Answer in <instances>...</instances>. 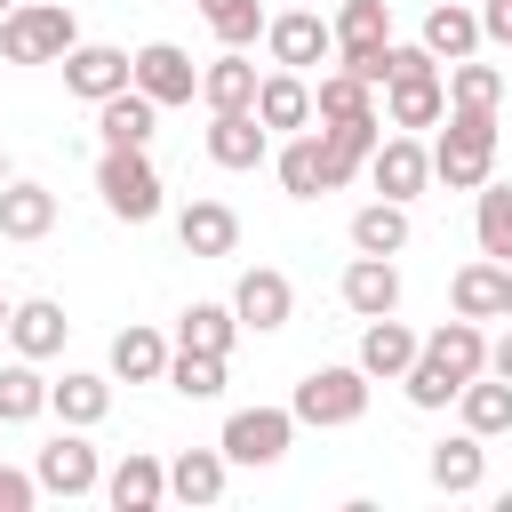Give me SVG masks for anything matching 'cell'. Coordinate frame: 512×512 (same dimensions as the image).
<instances>
[{
  "label": "cell",
  "mask_w": 512,
  "mask_h": 512,
  "mask_svg": "<svg viewBox=\"0 0 512 512\" xmlns=\"http://www.w3.org/2000/svg\"><path fill=\"white\" fill-rule=\"evenodd\" d=\"M288 440H296V408H232L216 448H224L232 464H280Z\"/></svg>",
  "instance_id": "cell-7"
},
{
  "label": "cell",
  "mask_w": 512,
  "mask_h": 512,
  "mask_svg": "<svg viewBox=\"0 0 512 512\" xmlns=\"http://www.w3.org/2000/svg\"><path fill=\"white\" fill-rule=\"evenodd\" d=\"M280 192L288 200H320V192H336V168H328V152H320V128H296L288 144H280Z\"/></svg>",
  "instance_id": "cell-18"
},
{
  "label": "cell",
  "mask_w": 512,
  "mask_h": 512,
  "mask_svg": "<svg viewBox=\"0 0 512 512\" xmlns=\"http://www.w3.org/2000/svg\"><path fill=\"white\" fill-rule=\"evenodd\" d=\"M472 232H480V256L512 264V184H480V208H472Z\"/></svg>",
  "instance_id": "cell-37"
},
{
  "label": "cell",
  "mask_w": 512,
  "mask_h": 512,
  "mask_svg": "<svg viewBox=\"0 0 512 512\" xmlns=\"http://www.w3.org/2000/svg\"><path fill=\"white\" fill-rule=\"evenodd\" d=\"M504 320H512V264H504Z\"/></svg>",
  "instance_id": "cell-46"
},
{
  "label": "cell",
  "mask_w": 512,
  "mask_h": 512,
  "mask_svg": "<svg viewBox=\"0 0 512 512\" xmlns=\"http://www.w3.org/2000/svg\"><path fill=\"white\" fill-rule=\"evenodd\" d=\"M456 416H464V432H480V440H504V432H512V384L480 368V376L456 392Z\"/></svg>",
  "instance_id": "cell-31"
},
{
  "label": "cell",
  "mask_w": 512,
  "mask_h": 512,
  "mask_svg": "<svg viewBox=\"0 0 512 512\" xmlns=\"http://www.w3.org/2000/svg\"><path fill=\"white\" fill-rule=\"evenodd\" d=\"M496 168V112H472V104H448L440 112V144H432V176L448 192H480Z\"/></svg>",
  "instance_id": "cell-1"
},
{
  "label": "cell",
  "mask_w": 512,
  "mask_h": 512,
  "mask_svg": "<svg viewBox=\"0 0 512 512\" xmlns=\"http://www.w3.org/2000/svg\"><path fill=\"white\" fill-rule=\"evenodd\" d=\"M48 408L64 416V424H104L112 416V376H88V368H64V384H48Z\"/></svg>",
  "instance_id": "cell-33"
},
{
  "label": "cell",
  "mask_w": 512,
  "mask_h": 512,
  "mask_svg": "<svg viewBox=\"0 0 512 512\" xmlns=\"http://www.w3.org/2000/svg\"><path fill=\"white\" fill-rule=\"evenodd\" d=\"M368 184H376L384 200H416V192L432 184V152L416 144V128H384V144L368 152Z\"/></svg>",
  "instance_id": "cell-9"
},
{
  "label": "cell",
  "mask_w": 512,
  "mask_h": 512,
  "mask_svg": "<svg viewBox=\"0 0 512 512\" xmlns=\"http://www.w3.org/2000/svg\"><path fill=\"white\" fill-rule=\"evenodd\" d=\"M8 176H16V168H8V152H0V184H8Z\"/></svg>",
  "instance_id": "cell-48"
},
{
  "label": "cell",
  "mask_w": 512,
  "mask_h": 512,
  "mask_svg": "<svg viewBox=\"0 0 512 512\" xmlns=\"http://www.w3.org/2000/svg\"><path fill=\"white\" fill-rule=\"evenodd\" d=\"M448 312H464V320H504V264H496V256L456 264V280H448Z\"/></svg>",
  "instance_id": "cell-25"
},
{
  "label": "cell",
  "mask_w": 512,
  "mask_h": 512,
  "mask_svg": "<svg viewBox=\"0 0 512 512\" xmlns=\"http://www.w3.org/2000/svg\"><path fill=\"white\" fill-rule=\"evenodd\" d=\"M136 88H144L160 112H168V104H192V96H200V64H192L176 40H144V48H136Z\"/></svg>",
  "instance_id": "cell-11"
},
{
  "label": "cell",
  "mask_w": 512,
  "mask_h": 512,
  "mask_svg": "<svg viewBox=\"0 0 512 512\" xmlns=\"http://www.w3.org/2000/svg\"><path fill=\"white\" fill-rule=\"evenodd\" d=\"M368 368L352 360V368H312L296 392H288V408H296V424H312V432H344V424H360L368 416Z\"/></svg>",
  "instance_id": "cell-5"
},
{
  "label": "cell",
  "mask_w": 512,
  "mask_h": 512,
  "mask_svg": "<svg viewBox=\"0 0 512 512\" xmlns=\"http://www.w3.org/2000/svg\"><path fill=\"white\" fill-rule=\"evenodd\" d=\"M312 112H320V120H352V112H376V88H368L360 72H344V64H336V72H320V88H312Z\"/></svg>",
  "instance_id": "cell-38"
},
{
  "label": "cell",
  "mask_w": 512,
  "mask_h": 512,
  "mask_svg": "<svg viewBox=\"0 0 512 512\" xmlns=\"http://www.w3.org/2000/svg\"><path fill=\"white\" fill-rule=\"evenodd\" d=\"M488 376H504V384H512V328L488 344Z\"/></svg>",
  "instance_id": "cell-45"
},
{
  "label": "cell",
  "mask_w": 512,
  "mask_h": 512,
  "mask_svg": "<svg viewBox=\"0 0 512 512\" xmlns=\"http://www.w3.org/2000/svg\"><path fill=\"white\" fill-rule=\"evenodd\" d=\"M424 360H440L456 384H472V376L488 368V336H480V320H464V312H456V320H440V328L424 336Z\"/></svg>",
  "instance_id": "cell-26"
},
{
  "label": "cell",
  "mask_w": 512,
  "mask_h": 512,
  "mask_svg": "<svg viewBox=\"0 0 512 512\" xmlns=\"http://www.w3.org/2000/svg\"><path fill=\"white\" fill-rule=\"evenodd\" d=\"M336 296H344V312L384 320V312H400V264H392V256H360V248H352V264H344Z\"/></svg>",
  "instance_id": "cell-13"
},
{
  "label": "cell",
  "mask_w": 512,
  "mask_h": 512,
  "mask_svg": "<svg viewBox=\"0 0 512 512\" xmlns=\"http://www.w3.org/2000/svg\"><path fill=\"white\" fill-rule=\"evenodd\" d=\"M176 240H184V256H232L240 248V216L224 200H192L176 216Z\"/></svg>",
  "instance_id": "cell-28"
},
{
  "label": "cell",
  "mask_w": 512,
  "mask_h": 512,
  "mask_svg": "<svg viewBox=\"0 0 512 512\" xmlns=\"http://www.w3.org/2000/svg\"><path fill=\"white\" fill-rule=\"evenodd\" d=\"M200 16H208V32L224 40V48H248L272 16H264V0H200Z\"/></svg>",
  "instance_id": "cell-41"
},
{
  "label": "cell",
  "mask_w": 512,
  "mask_h": 512,
  "mask_svg": "<svg viewBox=\"0 0 512 512\" xmlns=\"http://www.w3.org/2000/svg\"><path fill=\"white\" fill-rule=\"evenodd\" d=\"M256 120H264L272 136L312 128V120H320V112H312V80H304V72H288V64H272V72L256 80Z\"/></svg>",
  "instance_id": "cell-15"
},
{
  "label": "cell",
  "mask_w": 512,
  "mask_h": 512,
  "mask_svg": "<svg viewBox=\"0 0 512 512\" xmlns=\"http://www.w3.org/2000/svg\"><path fill=\"white\" fill-rule=\"evenodd\" d=\"M480 8H456V0H440L432 16H424V48L440 56V64H464V56H480Z\"/></svg>",
  "instance_id": "cell-32"
},
{
  "label": "cell",
  "mask_w": 512,
  "mask_h": 512,
  "mask_svg": "<svg viewBox=\"0 0 512 512\" xmlns=\"http://www.w3.org/2000/svg\"><path fill=\"white\" fill-rule=\"evenodd\" d=\"M8 8H16V0H0V16H8Z\"/></svg>",
  "instance_id": "cell-49"
},
{
  "label": "cell",
  "mask_w": 512,
  "mask_h": 512,
  "mask_svg": "<svg viewBox=\"0 0 512 512\" xmlns=\"http://www.w3.org/2000/svg\"><path fill=\"white\" fill-rule=\"evenodd\" d=\"M104 504L112 512H160L168 504V464L152 448H128L112 472H104Z\"/></svg>",
  "instance_id": "cell-14"
},
{
  "label": "cell",
  "mask_w": 512,
  "mask_h": 512,
  "mask_svg": "<svg viewBox=\"0 0 512 512\" xmlns=\"http://www.w3.org/2000/svg\"><path fill=\"white\" fill-rule=\"evenodd\" d=\"M256 80H264V72H256L240 48H224L216 64H200V104H208V112H256Z\"/></svg>",
  "instance_id": "cell-24"
},
{
  "label": "cell",
  "mask_w": 512,
  "mask_h": 512,
  "mask_svg": "<svg viewBox=\"0 0 512 512\" xmlns=\"http://www.w3.org/2000/svg\"><path fill=\"white\" fill-rule=\"evenodd\" d=\"M400 392H408V408H456V392H464V384H456L440 360H424V352H416V368L400 376Z\"/></svg>",
  "instance_id": "cell-42"
},
{
  "label": "cell",
  "mask_w": 512,
  "mask_h": 512,
  "mask_svg": "<svg viewBox=\"0 0 512 512\" xmlns=\"http://www.w3.org/2000/svg\"><path fill=\"white\" fill-rule=\"evenodd\" d=\"M448 104H472V112H496V104H504V72H496V64H480V56H464V64H448Z\"/></svg>",
  "instance_id": "cell-40"
},
{
  "label": "cell",
  "mask_w": 512,
  "mask_h": 512,
  "mask_svg": "<svg viewBox=\"0 0 512 512\" xmlns=\"http://www.w3.org/2000/svg\"><path fill=\"white\" fill-rule=\"evenodd\" d=\"M384 144V120L376 112H352V120H320V152H328V168H336V192L368 168V152Z\"/></svg>",
  "instance_id": "cell-17"
},
{
  "label": "cell",
  "mask_w": 512,
  "mask_h": 512,
  "mask_svg": "<svg viewBox=\"0 0 512 512\" xmlns=\"http://www.w3.org/2000/svg\"><path fill=\"white\" fill-rule=\"evenodd\" d=\"M272 152V128L256 112H208V160L216 168H256Z\"/></svg>",
  "instance_id": "cell-22"
},
{
  "label": "cell",
  "mask_w": 512,
  "mask_h": 512,
  "mask_svg": "<svg viewBox=\"0 0 512 512\" xmlns=\"http://www.w3.org/2000/svg\"><path fill=\"white\" fill-rule=\"evenodd\" d=\"M168 392H184V400H216V392H224V352H192V344H176V352H168Z\"/></svg>",
  "instance_id": "cell-36"
},
{
  "label": "cell",
  "mask_w": 512,
  "mask_h": 512,
  "mask_svg": "<svg viewBox=\"0 0 512 512\" xmlns=\"http://www.w3.org/2000/svg\"><path fill=\"white\" fill-rule=\"evenodd\" d=\"M32 416H48V376H40V360H8L0 368V424H32Z\"/></svg>",
  "instance_id": "cell-35"
},
{
  "label": "cell",
  "mask_w": 512,
  "mask_h": 512,
  "mask_svg": "<svg viewBox=\"0 0 512 512\" xmlns=\"http://www.w3.org/2000/svg\"><path fill=\"white\" fill-rule=\"evenodd\" d=\"M408 232H416V224H408V200H384V192H376L368 208H352V248H360V256H400Z\"/></svg>",
  "instance_id": "cell-29"
},
{
  "label": "cell",
  "mask_w": 512,
  "mask_h": 512,
  "mask_svg": "<svg viewBox=\"0 0 512 512\" xmlns=\"http://www.w3.org/2000/svg\"><path fill=\"white\" fill-rule=\"evenodd\" d=\"M48 232H56V192L32 176H8L0 184V240H48Z\"/></svg>",
  "instance_id": "cell-21"
},
{
  "label": "cell",
  "mask_w": 512,
  "mask_h": 512,
  "mask_svg": "<svg viewBox=\"0 0 512 512\" xmlns=\"http://www.w3.org/2000/svg\"><path fill=\"white\" fill-rule=\"evenodd\" d=\"M32 480H40V496H64V504L104 496V464H96V448L80 440V424H64V432L32 456Z\"/></svg>",
  "instance_id": "cell-6"
},
{
  "label": "cell",
  "mask_w": 512,
  "mask_h": 512,
  "mask_svg": "<svg viewBox=\"0 0 512 512\" xmlns=\"http://www.w3.org/2000/svg\"><path fill=\"white\" fill-rule=\"evenodd\" d=\"M96 192L120 224H152L160 216V168H152V144H104L96 160Z\"/></svg>",
  "instance_id": "cell-4"
},
{
  "label": "cell",
  "mask_w": 512,
  "mask_h": 512,
  "mask_svg": "<svg viewBox=\"0 0 512 512\" xmlns=\"http://www.w3.org/2000/svg\"><path fill=\"white\" fill-rule=\"evenodd\" d=\"M176 344H192V352H224V360H232V344H240V312H232V304H184V312H176Z\"/></svg>",
  "instance_id": "cell-34"
},
{
  "label": "cell",
  "mask_w": 512,
  "mask_h": 512,
  "mask_svg": "<svg viewBox=\"0 0 512 512\" xmlns=\"http://www.w3.org/2000/svg\"><path fill=\"white\" fill-rule=\"evenodd\" d=\"M64 336H72V320H64V304H56V296H24V304L8 312V344H16L24 360H56V352H64Z\"/></svg>",
  "instance_id": "cell-19"
},
{
  "label": "cell",
  "mask_w": 512,
  "mask_h": 512,
  "mask_svg": "<svg viewBox=\"0 0 512 512\" xmlns=\"http://www.w3.org/2000/svg\"><path fill=\"white\" fill-rule=\"evenodd\" d=\"M448 112V80H440V56L416 40V48H392V72H384V120L392 128H440Z\"/></svg>",
  "instance_id": "cell-2"
},
{
  "label": "cell",
  "mask_w": 512,
  "mask_h": 512,
  "mask_svg": "<svg viewBox=\"0 0 512 512\" xmlns=\"http://www.w3.org/2000/svg\"><path fill=\"white\" fill-rule=\"evenodd\" d=\"M32 504H40V480L16 472V464H0V512H32Z\"/></svg>",
  "instance_id": "cell-43"
},
{
  "label": "cell",
  "mask_w": 512,
  "mask_h": 512,
  "mask_svg": "<svg viewBox=\"0 0 512 512\" xmlns=\"http://www.w3.org/2000/svg\"><path fill=\"white\" fill-rule=\"evenodd\" d=\"M416 352H424V336H416L408 320H392V312L360 328V368H368L376 384H400V376L416 368Z\"/></svg>",
  "instance_id": "cell-16"
},
{
  "label": "cell",
  "mask_w": 512,
  "mask_h": 512,
  "mask_svg": "<svg viewBox=\"0 0 512 512\" xmlns=\"http://www.w3.org/2000/svg\"><path fill=\"white\" fill-rule=\"evenodd\" d=\"M8 312H16V304H8V296H0V336H8Z\"/></svg>",
  "instance_id": "cell-47"
},
{
  "label": "cell",
  "mask_w": 512,
  "mask_h": 512,
  "mask_svg": "<svg viewBox=\"0 0 512 512\" xmlns=\"http://www.w3.org/2000/svg\"><path fill=\"white\" fill-rule=\"evenodd\" d=\"M480 32H488L496 48H512V0H488V8H480Z\"/></svg>",
  "instance_id": "cell-44"
},
{
  "label": "cell",
  "mask_w": 512,
  "mask_h": 512,
  "mask_svg": "<svg viewBox=\"0 0 512 512\" xmlns=\"http://www.w3.org/2000/svg\"><path fill=\"white\" fill-rule=\"evenodd\" d=\"M168 336L160 328H144V320H128L120 336H112V376L120 384H168Z\"/></svg>",
  "instance_id": "cell-23"
},
{
  "label": "cell",
  "mask_w": 512,
  "mask_h": 512,
  "mask_svg": "<svg viewBox=\"0 0 512 512\" xmlns=\"http://www.w3.org/2000/svg\"><path fill=\"white\" fill-rule=\"evenodd\" d=\"M392 40V0H344L336 8V48H384Z\"/></svg>",
  "instance_id": "cell-39"
},
{
  "label": "cell",
  "mask_w": 512,
  "mask_h": 512,
  "mask_svg": "<svg viewBox=\"0 0 512 512\" xmlns=\"http://www.w3.org/2000/svg\"><path fill=\"white\" fill-rule=\"evenodd\" d=\"M224 480H232V456H224V448H184V456L168 464V496H176V504H216Z\"/></svg>",
  "instance_id": "cell-30"
},
{
  "label": "cell",
  "mask_w": 512,
  "mask_h": 512,
  "mask_svg": "<svg viewBox=\"0 0 512 512\" xmlns=\"http://www.w3.org/2000/svg\"><path fill=\"white\" fill-rule=\"evenodd\" d=\"M424 472H432L440 496H480V480H488V440H480V432H456V440H440V448L424 456Z\"/></svg>",
  "instance_id": "cell-20"
},
{
  "label": "cell",
  "mask_w": 512,
  "mask_h": 512,
  "mask_svg": "<svg viewBox=\"0 0 512 512\" xmlns=\"http://www.w3.org/2000/svg\"><path fill=\"white\" fill-rule=\"evenodd\" d=\"M128 80H136V56H128V48H112V40H80V48H64V88H72L80 104L120 96Z\"/></svg>",
  "instance_id": "cell-8"
},
{
  "label": "cell",
  "mask_w": 512,
  "mask_h": 512,
  "mask_svg": "<svg viewBox=\"0 0 512 512\" xmlns=\"http://www.w3.org/2000/svg\"><path fill=\"white\" fill-rule=\"evenodd\" d=\"M152 128H160V104H152L136 80L96 104V136H104V144H152Z\"/></svg>",
  "instance_id": "cell-27"
},
{
  "label": "cell",
  "mask_w": 512,
  "mask_h": 512,
  "mask_svg": "<svg viewBox=\"0 0 512 512\" xmlns=\"http://www.w3.org/2000/svg\"><path fill=\"white\" fill-rule=\"evenodd\" d=\"M264 48H272V64L312 72V64H328V56H336V24H320L312 8H288V16H272V24H264Z\"/></svg>",
  "instance_id": "cell-10"
},
{
  "label": "cell",
  "mask_w": 512,
  "mask_h": 512,
  "mask_svg": "<svg viewBox=\"0 0 512 512\" xmlns=\"http://www.w3.org/2000/svg\"><path fill=\"white\" fill-rule=\"evenodd\" d=\"M232 312H240V328H256V336L288 328V312H296V288H288V272H272V264H248V272L232 280Z\"/></svg>",
  "instance_id": "cell-12"
},
{
  "label": "cell",
  "mask_w": 512,
  "mask_h": 512,
  "mask_svg": "<svg viewBox=\"0 0 512 512\" xmlns=\"http://www.w3.org/2000/svg\"><path fill=\"white\" fill-rule=\"evenodd\" d=\"M64 48H80L72 8H56V0H16V8L0 16V56H8V64H64Z\"/></svg>",
  "instance_id": "cell-3"
}]
</instances>
